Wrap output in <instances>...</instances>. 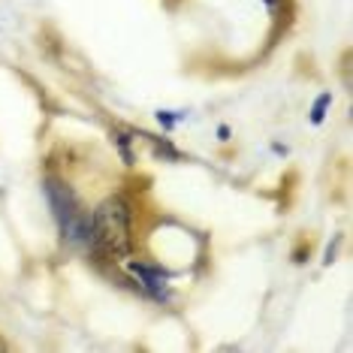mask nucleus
Returning <instances> with one entry per match:
<instances>
[{
    "label": "nucleus",
    "instance_id": "7ed1b4c3",
    "mask_svg": "<svg viewBox=\"0 0 353 353\" xmlns=\"http://www.w3.org/2000/svg\"><path fill=\"white\" fill-rule=\"evenodd\" d=\"M130 272H133V278L142 284V290H148L151 296H157V299H163L166 296V275L160 269L154 266H145V263H130Z\"/></svg>",
    "mask_w": 353,
    "mask_h": 353
},
{
    "label": "nucleus",
    "instance_id": "39448f33",
    "mask_svg": "<svg viewBox=\"0 0 353 353\" xmlns=\"http://www.w3.org/2000/svg\"><path fill=\"white\" fill-rule=\"evenodd\" d=\"M0 350H3V341H0Z\"/></svg>",
    "mask_w": 353,
    "mask_h": 353
},
{
    "label": "nucleus",
    "instance_id": "20e7f679",
    "mask_svg": "<svg viewBox=\"0 0 353 353\" xmlns=\"http://www.w3.org/2000/svg\"><path fill=\"white\" fill-rule=\"evenodd\" d=\"M329 100H332V97H329V94H323V97L317 100L314 112H311V121H314V124H320V121H323V112H326V106H329Z\"/></svg>",
    "mask_w": 353,
    "mask_h": 353
},
{
    "label": "nucleus",
    "instance_id": "f03ea898",
    "mask_svg": "<svg viewBox=\"0 0 353 353\" xmlns=\"http://www.w3.org/2000/svg\"><path fill=\"white\" fill-rule=\"evenodd\" d=\"M46 196L52 203V212L61 223V232L70 245H79V248H91V214L79 205L76 194L61 184L58 179H49L46 181Z\"/></svg>",
    "mask_w": 353,
    "mask_h": 353
},
{
    "label": "nucleus",
    "instance_id": "f257e3e1",
    "mask_svg": "<svg viewBox=\"0 0 353 353\" xmlns=\"http://www.w3.org/2000/svg\"><path fill=\"white\" fill-rule=\"evenodd\" d=\"M91 248L109 260H121L130 254V205L121 196H109L91 214Z\"/></svg>",
    "mask_w": 353,
    "mask_h": 353
}]
</instances>
